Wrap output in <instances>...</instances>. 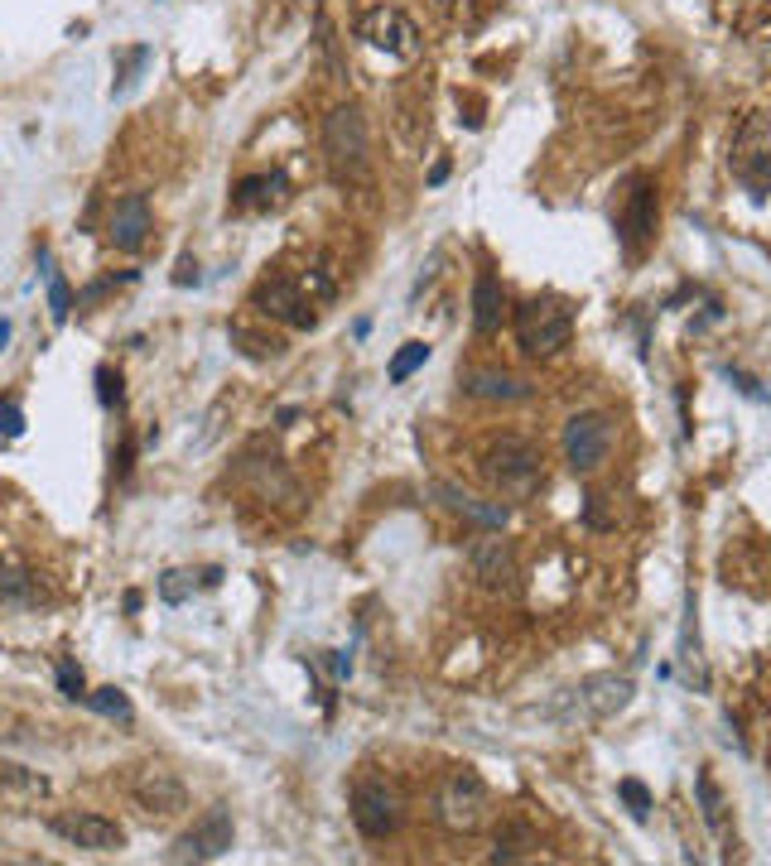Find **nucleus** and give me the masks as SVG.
<instances>
[{"instance_id": "28", "label": "nucleus", "mask_w": 771, "mask_h": 866, "mask_svg": "<svg viewBox=\"0 0 771 866\" xmlns=\"http://www.w3.org/2000/svg\"><path fill=\"white\" fill-rule=\"evenodd\" d=\"M193 592H198V578H193L188 568H169V573H160V602L179 607V602H188Z\"/></svg>"}, {"instance_id": "23", "label": "nucleus", "mask_w": 771, "mask_h": 866, "mask_svg": "<svg viewBox=\"0 0 771 866\" xmlns=\"http://www.w3.org/2000/svg\"><path fill=\"white\" fill-rule=\"evenodd\" d=\"M536 847V833H530L526 823H502L497 828V847H492V862H521L526 852Z\"/></svg>"}, {"instance_id": "25", "label": "nucleus", "mask_w": 771, "mask_h": 866, "mask_svg": "<svg viewBox=\"0 0 771 866\" xmlns=\"http://www.w3.org/2000/svg\"><path fill=\"white\" fill-rule=\"evenodd\" d=\"M39 261H44V285H48V313H54V323H68V313H72V289H68V279L48 265V251H39Z\"/></svg>"}, {"instance_id": "8", "label": "nucleus", "mask_w": 771, "mask_h": 866, "mask_svg": "<svg viewBox=\"0 0 771 866\" xmlns=\"http://www.w3.org/2000/svg\"><path fill=\"white\" fill-rule=\"evenodd\" d=\"M251 309L265 313V319H275V323L299 327V333H309V327L319 323V313H313V295L299 285V279H285V275L261 279L256 295H251Z\"/></svg>"}, {"instance_id": "3", "label": "nucleus", "mask_w": 771, "mask_h": 866, "mask_svg": "<svg viewBox=\"0 0 771 866\" xmlns=\"http://www.w3.org/2000/svg\"><path fill=\"white\" fill-rule=\"evenodd\" d=\"M482 477L492 482V492L506 501H526L540 482H545V458L540 448L521 434H502L497 443L482 453Z\"/></svg>"}, {"instance_id": "18", "label": "nucleus", "mask_w": 771, "mask_h": 866, "mask_svg": "<svg viewBox=\"0 0 771 866\" xmlns=\"http://www.w3.org/2000/svg\"><path fill=\"white\" fill-rule=\"evenodd\" d=\"M434 496H439L453 516L473 520V524H482V530H506V506L502 501H482V496L463 492V486H453V482H439V486H434Z\"/></svg>"}, {"instance_id": "22", "label": "nucleus", "mask_w": 771, "mask_h": 866, "mask_svg": "<svg viewBox=\"0 0 771 866\" xmlns=\"http://www.w3.org/2000/svg\"><path fill=\"white\" fill-rule=\"evenodd\" d=\"M0 789H10L15 799H48L54 795V785H48V775L30 771V765H15V761H0Z\"/></svg>"}, {"instance_id": "29", "label": "nucleus", "mask_w": 771, "mask_h": 866, "mask_svg": "<svg viewBox=\"0 0 771 866\" xmlns=\"http://www.w3.org/2000/svg\"><path fill=\"white\" fill-rule=\"evenodd\" d=\"M425 361H429V343H405V347L391 357V371H386V376H391V381L401 385V381H410V376H415Z\"/></svg>"}, {"instance_id": "37", "label": "nucleus", "mask_w": 771, "mask_h": 866, "mask_svg": "<svg viewBox=\"0 0 771 866\" xmlns=\"http://www.w3.org/2000/svg\"><path fill=\"white\" fill-rule=\"evenodd\" d=\"M444 178H449V160H439V164H434V169H429V183H434V188H439V183H444Z\"/></svg>"}, {"instance_id": "10", "label": "nucleus", "mask_w": 771, "mask_h": 866, "mask_svg": "<svg viewBox=\"0 0 771 866\" xmlns=\"http://www.w3.org/2000/svg\"><path fill=\"white\" fill-rule=\"evenodd\" d=\"M612 453V419L598 409L588 414H574L569 424H564V458H569L574 472H598L602 462Z\"/></svg>"}, {"instance_id": "30", "label": "nucleus", "mask_w": 771, "mask_h": 866, "mask_svg": "<svg viewBox=\"0 0 771 866\" xmlns=\"http://www.w3.org/2000/svg\"><path fill=\"white\" fill-rule=\"evenodd\" d=\"M88 703L102 717H116V723H130V717H136V707H130V698L120 689H96V693H88Z\"/></svg>"}, {"instance_id": "27", "label": "nucleus", "mask_w": 771, "mask_h": 866, "mask_svg": "<svg viewBox=\"0 0 771 866\" xmlns=\"http://www.w3.org/2000/svg\"><path fill=\"white\" fill-rule=\"evenodd\" d=\"M232 343H241V351H246V357H256V361L280 357V351H285L280 337H261V333H251L246 323H232Z\"/></svg>"}, {"instance_id": "14", "label": "nucleus", "mask_w": 771, "mask_h": 866, "mask_svg": "<svg viewBox=\"0 0 771 866\" xmlns=\"http://www.w3.org/2000/svg\"><path fill=\"white\" fill-rule=\"evenodd\" d=\"M64 843L82 847V852H120L126 847V833H120V823L102 819V813H58V819H48Z\"/></svg>"}, {"instance_id": "26", "label": "nucleus", "mask_w": 771, "mask_h": 866, "mask_svg": "<svg viewBox=\"0 0 771 866\" xmlns=\"http://www.w3.org/2000/svg\"><path fill=\"white\" fill-rule=\"evenodd\" d=\"M150 63V44H136V48H126V54H116V82H112V96L116 92H126L130 82L140 78V68Z\"/></svg>"}, {"instance_id": "11", "label": "nucleus", "mask_w": 771, "mask_h": 866, "mask_svg": "<svg viewBox=\"0 0 771 866\" xmlns=\"http://www.w3.org/2000/svg\"><path fill=\"white\" fill-rule=\"evenodd\" d=\"M357 39H367L371 48H381V54H391V58H415L419 54V30L410 24L405 10H395V5L367 10V15L357 20Z\"/></svg>"}, {"instance_id": "17", "label": "nucleus", "mask_w": 771, "mask_h": 866, "mask_svg": "<svg viewBox=\"0 0 771 866\" xmlns=\"http://www.w3.org/2000/svg\"><path fill=\"white\" fill-rule=\"evenodd\" d=\"M289 198V178L280 169H271V174H246L232 188V203L241 212H271V207H285Z\"/></svg>"}, {"instance_id": "20", "label": "nucleus", "mask_w": 771, "mask_h": 866, "mask_svg": "<svg viewBox=\"0 0 771 866\" xmlns=\"http://www.w3.org/2000/svg\"><path fill=\"white\" fill-rule=\"evenodd\" d=\"M241 477L256 486L265 501H299V486L289 482L280 458H246V462H241Z\"/></svg>"}, {"instance_id": "12", "label": "nucleus", "mask_w": 771, "mask_h": 866, "mask_svg": "<svg viewBox=\"0 0 771 866\" xmlns=\"http://www.w3.org/2000/svg\"><path fill=\"white\" fill-rule=\"evenodd\" d=\"M468 568H473V578L482 588L492 592H516V578H521V568H516V549L502 540L497 530H482L473 544H468Z\"/></svg>"}, {"instance_id": "33", "label": "nucleus", "mask_w": 771, "mask_h": 866, "mask_svg": "<svg viewBox=\"0 0 771 866\" xmlns=\"http://www.w3.org/2000/svg\"><path fill=\"white\" fill-rule=\"evenodd\" d=\"M58 693L64 698H88V679L72 660H58Z\"/></svg>"}, {"instance_id": "19", "label": "nucleus", "mask_w": 771, "mask_h": 866, "mask_svg": "<svg viewBox=\"0 0 771 866\" xmlns=\"http://www.w3.org/2000/svg\"><path fill=\"white\" fill-rule=\"evenodd\" d=\"M458 385L473 400H530V381H521V376H511V371H487V366L463 371Z\"/></svg>"}, {"instance_id": "38", "label": "nucleus", "mask_w": 771, "mask_h": 866, "mask_svg": "<svg viewBox=\"0 0 771 866\" xmlns=\"http://www.w3.org/2000/svg\"><path fill=\"white\" fill-rule=\"evenodd\" d=\"M5 343H10V323L0 319V351H5Z\"/></svg>"}, {"instance_id": "34", "label": "nucleus", "mask_w": 771, "mask_h": 866, "mask_svg": "<svg viewBox=\"0 0 771 866\" xmlns=\"http://www.w3.org/2000/svg\"><path fill=\"white\" fill-rule=\"evenodd\" d=\"M96 400H102L106 409L120 405V371H112V366H96Z\"/></svg>"}, {"instance_id": "35", "label": "nucleus", "mask_w": 771, "mask_h": 866, "mask_svg": "<svg viewBox=\"0 0 771 866\" xmlns=\"http://www.w3.org/2000/svg\"><path fill=\"white\" fill-rule=\"evenodd\" d=\"M0 434L5 438H20L24 434V409H20V400H0Z\"/></svg>"}, {"instance_id": "21", "label": "nucleus", "mask_w": 771, "mask_h": 866, "mask_svg": "<svg viewBox=\"0 0 771 866\" xmlns=\"http://www.w3.org/2000/svg\"><path fill=\"white\" fill-rule=\"evenodd\" d=\"M502 309H506V295H502L497 275H477V285H473V327L482 337L502 327Z\"/></svg>"}, {"instance_id": "16", "label": "nucleus", "mask_w": 771, "mask_h": 866, "mask_svg": "<svg viewBox=\"0 0 771 866\" xmlns=\"http://www.w3.org/2000/svg\"><path fill=\"white\" fill-rule=\"evenodd\" d=\"M106 236H112V246L126 251V255H136L145 241H150V203H145V193H126V198L112 207Z\"/></svg>"}, {"instance_id": "36", "label": "nucleus", "mask_w": 771, "mask_h": 866, "mask_svg": "<svg viewBox=\"0 0 771 866\" xmlns=\"http://www.w3.org/2000/svg\"><path fill=\"white\" fill-rule=\"evenodd\" d=\"M174 285H179V289L198 285V261H193V255H179V265H174Z\"/></svg>"}, {"instance_id": "2", "label": "nucleus", "mask_w": 771, "mask_h": 866, "mask_svg": "<svg viewBox=\"0 0 771 866\" xmlns=\"http://www.w3.org/2000/svg\"><path fill=\"white\" fill-rule=\"evenodd\" d=\"M323 160H329L333 183H367L371 174V136H367V116L361 106H333L323 116Z\"/></svg>"}, {"instance_id": "32", "label": "nucleus", "mask_w": 771, "mask_h": 866, "mask_svg": "<svg viewBox=\"0 0 771 866\" xmlns=\"http://www.w3.org/2000/svg\"><path fill=\"white\" fill-rule=\"evenodd\" d=\"M20 597H34V578L30 573H10L0 564V602H20Z\"/></svg>"}, {"instance_id": "6", "label": "nucleus", "mask_w": 771, "mask_h": 866, "mask_svg": "<svg viewBox=\"0 0 771 866\" xmlns=\"http://www.w3.org/2000/svg\"><path fill=\"white\" fill-rule=\"evenodd\" d=\"M353 823L361 838H371V843H386V838L401 833L405 823V799L401 789L391 785V780L381 775H367L353 785Z\"/></svg>"}, {"instance_id": "9", "label": "nucleus", "mask_w": 771, "mask_h": 866, "mask_svg": "<svg viewBox=\"0 0 771 866\" xmlns=\"http://www.w3.org/2000/svg\"><path fill=\"white\" fill-rule=\"evenodd\" d=\"M232 838H237V828H232V813L217 804V809H208L198 823L188 828V833H179L174 838V847H169V862H217V857H227L232 852Z\"/></svg>"}, {"instance_id": "1", "label": "nucleus", "mask_w": 771, "mask_h": 866, "mask_svg": "<svg viewBox=\"0 0 771 866\" xmlns=\"http://www.w3.org/2000/svg\"><path fill=\"white\" fill-rule=\"evenodd\" d=\"M632 693H636V684L626 674H588L564 693H554V703L540 707V717H550V723H560V727L608 723V717H618L622 707L632 703Z\"/></svg>"}, {"instance_id": "4", "label": "nucleus", "mask_w": 771, "mask_h": 866, "mask_svg": "<svg viewBox=\"0 0 771 866\" xmlns=\"http://www.w3.org/2000/svg\"><path fill=\"white\" fill-rule=\"evenodd\" d=\"M434 819L449 828V833H458V838L487 828V819H492V795H487V785H482V775H473V771L444 775L439 795H434Z\"/></svg>"}, {"instance_id": "13", "label": "nucleus", "mask_w": 771, "mask_h": 866, "mask_svg": "<svg viewBox=\"0 0 771 866\" xmlns=\"http://www.w3.org/2000/svg\"><path fill=\"white\" fill-rule=\"evenodd\" d=\"M130 799H136L145 813H184L188 809L184 780L174 771H164V765H140V771L130 775Z\"/></svg>"}, {"instance_id": "7", "label": "nucleus", "mask_w": 771, "mask_h": 866, "mask_svg": "<svg viewBox=\"0 0 771 866\" xmlns=\"http://www.w3.org/2000/svg\"><path fill=\"white\" fill-rule=\"evenodd\" d=\"M733 174L752 188V198L771 188V116L752 112L743 120V130L733 136Z\"/></svg>"}, {"instance_id": "15", "label": "nucleus", "mask_w": 771, "mask_h": 866, "mask_svg": "<svg viewBox=\"0 0 771 866\" xmlns=\"http://www.w3.org/2000/svg\"><path fill=\"white\" fill-rule=\"evenodd\" d=\"M618 231H622L626 255H642V251H646L651 231H656V193H651L646 178H636L632 193H626V207H622V217H618Z\"/></svg>"}, {"instance_id": "24", "label": "nucleus", "mask_w": 771, "mask_h": 866, "mask_svg": "<svg viewBox=\"0 0 771 866\" xmlns=\"http://www.w3.org/2000/svg\"><path fill=\"white\" fill-rule=\"evenodd\" d=\"M699 809H704V823L714 828V833H723V819H728V799H723V789L714 785V775L699 771Z\"/></svg>"}, {"instance_id": "31", "label": "nucleus", "mask_w": 771, "mask_h": 866, "mask_svg": "<svg viewBox=\"0 0 771 866\" xmlns=\"http://www.w3.org/2000/svg\"><path fill=\"white\" fill-rule=\"evenodd\" d=\"M618 795L626 799V809H632V819H636V823H646V819H651V789L642 785V780H622Z\"/></svg>"}, {"instance_id": "5", "label": "nucleus", "mask_w": 771, "mask_h": 866, "mask_svg": "<svg viewBox=\"0 0 771 866\" xmlns=\"http://www.w3.org/2000/svg\"><path fill=\"white\" fill-rule=\"evenodd\" d=\"M574 337V309L564 299H530L516 309V343L530 357H554Z\"/></svg>"}]
</instances>
